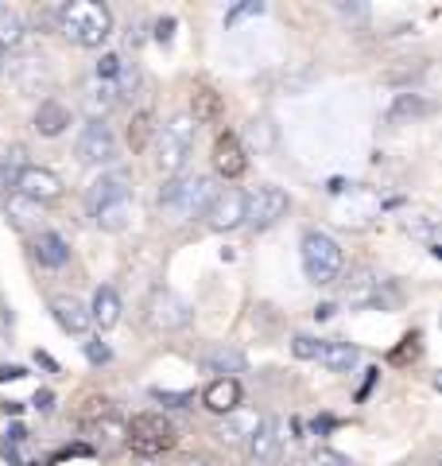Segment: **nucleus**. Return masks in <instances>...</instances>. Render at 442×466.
Here are the masks:
<instances>
[{
  "instance_id": "f257e3e1",
  "label": "nucleus",
  "mask_w": 442,
  "mask_h": 466,
  "mask_svg": "<svg viewBox=\"0 0 442 466\" xmlns=\"http://www.w3.org/2000/svg\"><path fill=\"white\" fill-rule=\"evenodd\" d=\"M58 32H63L70 43L78 47H101L113 35V12L97 0H74V5H63L55 12Z\"/></svg>"
},
{
  "instance_id": "f03ea898",
  "label": "nucleus",
  "mask_w": 442,
  "mask_h": 466,
  "mask_svg": "<svg viewBox=\"0 0 442 466\" xmlns=\"http://www.w3.org/2000/svg\"><path fill=\"white\" fill-rule=\"evenodd\" d=\"M214 195H217V187L210 175H171L164 183V191H159V207L175 222H195V218H206Z\"/></svg>"
},
{
  "instance_id": "7ed1b4c3",
  "label": "nucleus",
  "mask_w": 442,
  "mask_h": 466,
  "mask_svg": "<svg viewBox=\"0 0 442 466\" xmlns=\"http://www.w3.org/2000/svg\"><path fill=\"white\" fill-rule=\"evenodd\" d=\"M195 133H198V125L190 121L186 113H175L167 125H159L156 128V167L164 171V175H179L186 167V159H190V148H195Z\"/></svg>"
},
{
  "instance_id": "20e7f679",
  "label": "nucleus",
  "mask_w": 442,
  "mask_h": 466,
  "mask_svg": "<svg viewBox=\"0 0 442 466\" xmlns=\"http://www.w3.org/2000/svg\"><path fill=\"white\" fill-rule=\"evenodd\" d=\"M175 443H179V428L164 412H136L125 424V447H132L136 455H164Z\"/></svg>"
},
{
  "instance_id": "39448f33",
  "label": "nucleus",
  "mask_w": 442,
  "mask_h": 466,
  "mask_svg": "<svg viewBox=\"0 0 442 466\" xmlns=\"http://www.w3.org/2000/svg\"><path fill=\"white\" fill-rule=\"evenodd\" d=\"M303 272H306V280L311 284H334L337 280V272H342V245H337L330 233H322V229H306L303 233Z\"/></svg>"
},
{
  "instance_id": "423d86ee",
  "label": "nucleus",
  "mask_w": 442,
  "mask_h": 466,
  "mask_svg": "<svg viewBox=\"0 0 442 466\" xmlns=\"http://www.w3.org/2000/svg\"><path fill=\"white\" fill-rule=\"evenodd\" d=\"M74 156L85 167H109L121 156V144H116V133L105 121H90L78 133V140H74Z\"/></svg>"
},
{
  "instance_id": "0eeeda50",
  "label": "nucleus",
  "mask_w": 442,
  "mask_h": 466,
  "mask_svg": "<svg viewBox=\"0 0 442 466\" xmlns=\"http://www.w3.org/2000/svg\"><path fill=\"white\" fill-rule=\"evenodd\" d=\"M144 315H147V327H152V330H164V334L190 327V303L179 296V291H171V288L152 291V299H147Z\"/></svg>"
},
{
  "instance_id": "6e6552de",
  "label": "nucleus",
  "mask_w": 442,
  "mask_h": 466,
  "mask_svg": "<svg viewBox=\"0 0 442 466\" xmlns=\"http://www.w3.org/2000/svg\"><path fill=\"white\" fill-rule=\"evenodd\" d=\"M287 210H291L287 191H279L272 183L256 187L253 195H245V226H253V229H272Z\"/></svg>"
},
{
  "instance_id": "1a4fd4ad",
  "label": "nucleus",
  "mask_w": 442,
  "mask_h": 466,
  "mask_svg": "<svg viewBox=\"0 0 442 466\" xmlns=\"http://www.w3.org/2000/svg\"><path fill=\"white\" fill-rule=\"evenodd\" d=\"M66 191V183H63V175L51 171V167H39V164H27L24 175L16 179V195L24 198H32L35 207H47V202H58Z\"/></svg>"
},
{
  "instance_id": "9d476101",
  "label": "nucleus",
  "mask_w": 442,
  "mask_h": 466,
  "mask_svg": "<svg viewBox=\"0 0 442 466\" xmlns=\"http://www.w3.org/2000/svg\"><path fill=\"white\" fill-rule=\"evenodd\" d=\"M206 226H210L214 233H229V229L245 226V191H237V187L217 191L210 210H206Z\"/></svg>"
},
{
  "instance_id": "9b49d317",
  "label": "nucleus",
  "mask_w": 442,
  "mask_h": 466,
  "mask_svg": "<svg viewBox=\"0 0 442 466\" xmlns=\"http://www.w3.org/2000/svg\"><path fill=\"white\" fill-rule=\"evenodd\" d=\"M121 198H132V187H128L125 171H101L97 179L85 187V210H90V214H97L101 207L121 202Z\"/></svg>"
},
{
  "instance_id": "f8f14e48",
  "label": "nucleus",
  "mask_w": 442,
  "mask_h": 466,
  "mask_svg": "<svg viewBox=\"0 0 442 466\" xmlns=\"http://www.w3.org/2000/svg\"><path fill=\"white\" fill-rule=\"evenodd\" d=\"M279 447H284V420L264 416L260 428L253 431V440H248V459H253L256 466H268V462H276Z\"/></svg>"
},
{
  "instance_id": "ddd939ff",
  "label": "nucleus",
  "mask_w": 442,
  "mask_h": 466,
  "mask_svg": "<svg viewBox=\"0 0 442 466\" xmlns=\"http://www.w3.org/2000/svg\"><path fill=\"white\" fill-rule=\"evenodd\" d=\"M214 171L221 175V179H229V183L241 179V175L248 171V152L233 133H221L214 140Z\"/></svg>"
},
{
  "instance_id": "4468645a",
  "label": "nucleus",
  "mask_w": 442,
  "mask_h": 466,
  "mask_svg": "<svg viewBox=\"0 0 442 466\" xmlns=\"http://www.w3.org/2000/svg\"><path fill=\"white\" fill-rule=\"evenodd\" d=\"M198 366L206 370V373H217V377H237V373H245L248 370V358L241 354L237 346H206L202 354H198Z\"/></svg>"
},
{
  "instance_id": "2eb2a0df",
  "label": "nucleus",
  "mask_w": 442,
  "mask_h": 466,
  "mask_svg": "<svg viewBox=\"0 0 442 466\" xmlns=\"http://www.w3.org/2000/svg\"><path fill=\"white\" fill-rule=\"evenodd\" d=\"M12 78H16L20 94H39V86H51V66L43 55H20L12 58Z\"/></svg>"
},
{
  "instance_id": "dca6fc26",
  "label": "nucleus",
  "mask_w": 442,
  "mask_h": 466,
  "mask_svg": "<svg viewBox=\"0 0 442 466\" xmlns=\"http://www.w3.org/2000/svg\"><path fill=\"white\" fill-rule=\"evenodd\" d=\"M51 315H55V323L63 327L66 334H85L94 323H90V308H85L82 299H74V296H51Z\"/></svg>"
},
{
  "instance_id": "f3484780",
  "label": "nucleus",
  "mask_w": 442,
  "mask_h": 466,
  "mask_svg": "<svg viewBox=\"0 0 442 466\" xmlns=\"http://www.w3.org/2000/svg\"><path fill=\"white\" fill-rule=\"evenodd\" d=\"M202 404L210 408V412H217V416L237 412L241 408V381L237 377H214V381L206 385V392H202Z\"/></svg>"
},
{
  "instance_id": "a211bd4d",
  "label": "nucleus",
  "mask_w": 442,
  "mask_h": 466,
  "mask_svg": "<svg viewBox=\"0 0 442 466\" xmlns=\"http://www.w3.org/2000/svg\"><path fill=\"white\" fill-rule=\"evenodd\" d=\"M32 125H35V133H39V137H63L66 128H70V106H63L58 97L39 101V109H35V116H32Z\"/></svg>"
},
{
  "instance_id": "6ab92c4d",
  "label": "nucleus",
  "mask_w": 442,
  "mask_h": 466,
  "mask_svg": "<svg viewBox=\"0 0 442 466\" xmlns=\"http://www.w3.org/2000/svg\"><path fill=\"white\" fill-rule=\"evenodd\" d=\"M32 249H35V260H39L43 268H63V265H70V245H66L63 233H55V229H39Z\"/></svg>"
},
{
  "instance_id": "aec40b11",
  "label": "nucleus",
  "mask_w": 442,
  "mask_h": 466,
  "mask_svg": "<svg viewBox=\"0 0 442 466\" xmlns=\"http://www.w3.org/2000/svg\"><path fill=\"white\" fill-rule=\"evenodd\" d=\"M318 361L326 366L330 373H353L361 366V350L353 346V342H342V339H330V342H322L318 350Z\"/></svg>"
},
{
  "instance_id": "412c9836",
  "label": "nucleus",
  "mask_w": 442,
  "mask_h": 466,
  "mask_svg": "<svg viewBox=\"0 0 442 466\" xmlns=\"http://www.w3.org/2000/svg\"><path fill=\"white\" fill-rule=\"evenodd\" d=\"M260 420H264V416L237 408V412H229V416L217 424V440H221V443H248V440H253V431L260 428Z\"/></svg>"
},
{
  "instance_id": "4be33fe9",
  "label": "nucleus",
  "mask_w": 442,
  "mask_h": 466,
  "mask_svg": "<svg viewBox=\"0 0 442 466\" xmlns=\"http://www.w3.org/2000/svg\"><path fill=\"white\" fill-rule=\"evenodd\" d=\"M90 323H97L101 330H109L121 323V296H116V288L101 284L94 291V303H90Z\"/></svg>"
},
{
  "instance_id": "5701e85b",
  "label": "nucleus",
  "mask_w": 442,
  "mask_h": 466,
  "mask_svg": "<svg viewBox=\"0 0 442 466\" xmlns=\"http://www.w3.org/2000/svg\"><path fill=\"white\" fill-rule=\"evenodd\" d=\"M226 113V101H221L217 90H210V86H195V94H190V121L195 125H214L217 116Z\"/></svg>"
},
{
  "instance_id": "b1692460",
  "label": "nucleus",
  "mask_w": 442,
  "mask_h": 466,
  "mask_svg": "<svg viewBox=\"0 0 442 466\" xmlns=\"http://www.w3.org/2000/svg\"><path fill=\"white\" fill-rule=\"evenodd\" d=\"M5 218L12 222V229L32 233V229H39V222H43V207H35L32 198H24V195L12 191L8 202H5Z\"/></svg>"
},
{
  "instance_id": "393cba45",
  "label": "nucleus",
  "mask_w": 442,
  "mask_h": 466,
  "mask_svg": "<svg viewBox=\"0 0 442 466\" xmlns=\"http://www.w3.org/2000/svg\"><path fill=\"white\" fill-rule=\"evenodd\" d=\"M435 106L427 101L423 94H396L392 101V109H388V125H411V121H419V116H431Z\"/></svg>"
},
{
  "instance_id": "a878e982",
  "label": "nucleus",
  "mask_w": 442,
  "mask_h": 466,
  "mask_svg": "<svg viewBox=\"0 0 442 466\" xmlns=\"http://www.w3.org/2000/svg\"><path fill=\"white\" fill-rule=\"evenodd\" d=\"M85 431H90V440H94L101 451H116V447H125V424H121V420H116L113 412L94 416L90 424H85Z\"/></svg>"
},
{
  "instance_id": "bb28decb",
  "label": "nucleus",
  "mask_w": 442,
  "mask_h": 466,
  "mask_svg": "<svg viewBox=\"0 0 442 466\" xmlns=\"http://www.w3.org/2000/svg\"><path fill=\"white\" fill-rule=\"evenodd\" d=\"M27 167V152H24V144H5L0 148V191H16V179L24 175Z\"/></svg>"
},
{
  "instance_id": "cd10ccee",
  "label": "nucleus",
  "mask_w": 442,
  "mask_h": 466,
  "mask_svg": "<svg viewBox=\"0 0 442 466\" xmlns=\"http://www.w3.org/2000/svg\"><path fill=\"white\" fill-rule=\"evenodd\" d=\"M128 218H132V198H121V202H109V207H101L94 214V226L105 229V233H116V229L128 226Z\"/></svg>"
},
{
  "instance_id": "c85d7f7f",
  "label": "nucleus",
  "mask_w": 442,
  "mask_h": 466,
  "mask_svg": "<svg viewBox=\"0 0 442 466\" xmlns=\"http://www.w3.org/2000/svg\"><path fill=\"white\" fill-rule=\"evenodd\" d=\"M24 16L16 8H0V51H8V47H20L24 43Z\"/></svg>"
},
{
  "instance_id": "c756f323",
  "label": "nucleus",
  "mask_w": 442,
  "mask_h": 466,
  "mask_svg": "<svg viewBox=\"0 0 442 466\" xmlns=\"http://www.w3.org/2000/svg\"><path fill=\"white\" fill-rule=\"evenodd\" d=\"M116 82H97L90 94H85V106H90V113H94V121H105V113L116 106Z\"/></svg>"
},
{
  "instance_id": "7c9ffc66",
  "label": "nucleus",
  "mask_w": 442,
  "mask_h": 466,
  "mask_svg": "<svg viewBox=\"0 0 442 466\" xmlns=\"http://www.w3.org/2000/svg\"><path fill=\"white\" fill-rule=\"evenodd\" d=\"M152 137H156L152 113H147V109L132 113V125H128V148H132V152H144L147 144H152Z\"/></svg>"
},
{
  "instance_id": "2f4dec72",
  "label": "nucleus",
  "mask_w": 442,
  "mask_h": 466,
  "mask_svg": "<svg viewBox=\"0 0 442 466\" xmlns=\"http://www.w3.org/2000/svg\"><path fill=\"white\" fill-rule=\"evenodd\" d=\"M435 226H438L435 214H419V218H407L404 222V229L411 233V238H423L427 245H435Z\"/></svg>"
},
{
  "instance_id": "473e14b6",
  "label": "nucleus",
  "mask_w": 442,
  "mask_h": 466,
  "mask_svg": "<svg viewBox=\"0 0 442 466\" xmlns=\"http://www.w3.org/2000/svg\"><path fill=\"white\" fill-rule=\"evenodd\" d=\"M248 140L256 144V152H268L272 148V144H276V128H272L268 116H260V121L248 125Z\"/></svg>"
},
{
  "instance_id": "72a5a7b5",
  "label": "nucleus",
  "mask_w": 442,
  "mask_h": 466,
  "mask_svg": "<svg viewBox=\"0 0 442 466\" xmlns=\"http://www.w3.org/2000/svg\"><path fill=\"white\" fill-rule=\"evenodd\" d=\"M152 400L159 404V408H190L195 404V392H175V389H152Z\"/></svg>"
},
{
  "instance_id": "f704fd0d",
  "label": "nucleus",
  "mask_w": 442,
  "mask_h": 466,
  "mask_svg": "<svg viewBox=\"0 0 442 466\" xmlns=\"http://www.w3.org/2000/svg\"><path fill=\"white\" fill-rule=\"evenodd\" d=\"M121 70H125L121 55H101L97 66H94V75H97V82H116V78H121Z\"/></svg>"
},
{
  "instance_id": "c9c22d12",
  "label": "nucleus",
  "mask_w": 442,
  "mask_h": 466,
  "mask_svg": "<svg viewBox=\"0 0 442 466\" xmlns=\"http://www.w3.org/2000/svg\"><path fill=\"white\" fill-rule=\"evenodd\" d=\"M318 350H322V339H311V334H295L291 339V354L303 361H318Z\"/></svg>"
},
{
  "instance_id": "e433bc0d",
  "label": "nucleus",
  "mask_w": 442,
  "mask_h": 466,
  "mask_svg": "<svg viewBox=\"0 0 442 466\" xmlns=\"http://www.w3.org/2000/svg\"><path fill=\"white\" fill-rule=\"evenodd\" d=\"M82 354H85V361H90V366H109V361H113L109 342H101V339L82 342Z\"/></svg>"
},
{
  "instance_id": "4c0bfd02",
  "label": "nucleus",
  "mask_w": 442,
  "mask_h": 466,
  "mask_svg": "<svg viewBox=\"0 0 442 466\" xmlns=\"http://www.w3.org/2000/svg\"><path fill=\"white\" fill-rule=\"evenodd\" d=\"M260 12H264V0H245V5H233L226 12V27H233V24L245 20V16H260Z\"/></svg>"
},
{
  "instance_id": "58836bf2",
  "label": "nucleus",
  "mask_w": 442,
  "mask_h": 466,
  "mask_svg": "<svg viewBox=\"0 0 442 466\" xmlns=\"http://www.w3.org/2000/svg\"><path fill=\"white\" fill-rule=\"evenodd\" d=\"M315 466H353L342 451H330V447H318L315 451Z\"/></svg>"
},
{
  "instance_id": "ea45409f",
  "label": "nucleus",
  "mask_w": 442,
  "mask_h": 466,
  "mask_svg": "<svg viewBox=\"0 0 442 466\" xmlns=\"http://www.w3.org/2000/svg\"><path fill=\"white\" fill-rule=\"evenodd\" d=\"M337 12H342V16L346 20H368V5H353V0H349V5H346V0H337V5H334Z\"/></svg>"
},
{
  "instance_id": "a19ab883",
  "label": "nucleus",
  "mask_w": 442,
  "mask_h": 466,
  "mask_svg": "<svg viewBox=\"0 0 442 466\" xmlns=\"http://www.w3.org/2000/svg\"><path fill=\"white\" fill-rule=\"evenodd\" d=\"M171 39H175V16H159L156 20V43H164L167 47Z\"/></svg>"
},
{
  "instance_id": "79ce46f5",
  "label": "nucleus",
  "mask_w": 442,
  "mask_h": 466,
  "mask_svg": "<svg viewBox=\"0 0 442 466\" xmlns=\"http://www.w3.org/2000/svg\"><path fill=\"white\" fill-rule=\"evenodd\" d=\"M32 404L39 408V412H55V392H51V389H39Z\"/></svg>"
},
{
  "instance_id": "37998d69",
  "label": "nucleus",
  "mask_w": 442,
  "mask_h": 466,
  "mask_svg": "<svg viewBox=\"0 0 442 466\" xmlns=\"http://www.w3.org/2000/svg\"><path fill=\"white\" fill-rule=\"evenodd\" d=\"M27 370L24 366H0V381H24Z\"/></svg>"
},
{
  "instance_id": "c03bdc74",
  "label": "nucleus",
  "mask_w": 442,
  "mask_h": 466,
  "mask_svg": "<svg viewBox=\"0 0 442 466\" xmlns=\"http://www.w3.org/2000/svg\"><path fill=\"white\" fill-rule=\"evenodd\" d=\"M35 366H43L47 373H58V361L51 354H43V350H35Z\"/></svg>"
},
{
  "instance_id": "a18cd8bd",
  "label": "nucleus",
  "mask_w": 442,
  "mask_h": 466,
  "mask_svg": "<svg viewBox=\"0 0 442 466\" xmlns=\"http://www.w3.org/2000/svg\"><path fill=\"white\" fill-rule=\"evenodd\" d=\"M24 440H27V428L24 424H12L8 428V443H24Z\"/></svg>"
},
{
  "instance_id": "49530a36",
  "label": "nucleus",
  "mask_w": 442,
  "mask_h": 466,
  "mask_svg": "<svg viewBox=\"0 0 442 466\" xmlns=\"http://www.w3.org/2000/svg\"><path fill=\"white\" fill-rule=\"evenodd\" d=\"M337 308H334V303H318V308H315V319H318V323H322V319H330Z\"/></svg>"
},
{
  "instance_id": "de8ad7c7",
  "label": "nucleus",
  "mask_w": 442,
  "mask_h": 466,
  "mask_svg": "<svg viewBox=\"0 0 442 466\" xmlns=\"http://www.w3.org/2000/svg\"><path fill=\"white\" fill-rule=\"evenodd\" d=\"M311 428H315V431H330V428H334V420H326V416H322V420H315Z\"/></svg>"
},
{
  "instance_id": "09e8293b",
  "label": "nucleus",
  "mask_w": 442,
  "mask_h": 466,
  "mask_svg": "<svg viewBox=\"0 0 442 466\" xmlns=\"http://www.w3.org/2000/svg\"><path fill=\"white\" fill-rule=\"evenodd\" d=\"M0 75H5V51H0Z\"/></svg>"
},
{
  "instance_id": "8fccbe9b",
  "label": "nucleus",
  "mask_w": 442,
  "mask_h": 466,
  "mask_svg": "<svg viewBox=\"0 0 442 466\" xmlns=\"http://www.w3.org/2000/svg\"><path fill=\"white\" fill-rule=\"evenodd\" d=\"M190 466H210V462H190Z\"/></svg>"
}]
</instances>
